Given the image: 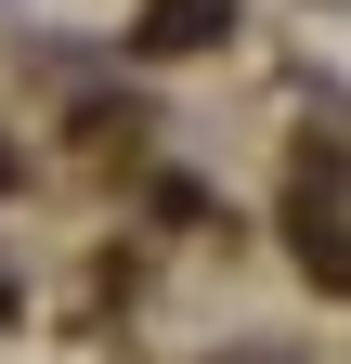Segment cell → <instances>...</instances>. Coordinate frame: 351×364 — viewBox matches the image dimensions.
<instances>
[{
	"mask_svg": "<svg viewBox=\"0 0 351 364\" xmlns=\"http://www.w3.org/2000/svg\"><path fill=\"white\" fill-rule=\"evenodd\" d=\"M222 39V0H144V53H208Z\"/></svg>",
	"mask_w": 351,
	"mask_h": 364,
	"instance_id": "cell-1",
	"label": "cell"
}]
</instances>
